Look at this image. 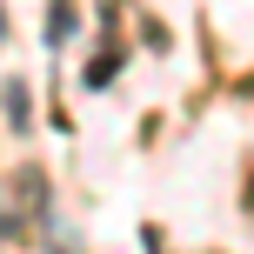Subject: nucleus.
I'll list each match as a JSON object with an SVG mask.
<instances>
[{
    "label": "nucleus",
    "mask_w": 254,
    "mask_h": 254,
    "mask_svg": "<svg viewBox=\"0 0 254 254\" xmlns=\"http://www.w3.org/2000/svg\"><path fill=\"white\" fill-rule=\"evenodd\" d=\"M0 107H7V127H13V134H27V121H34V101H27V80H7V87H0Z\"/></svg>",
    "instance_id": "nucleus-1"
},
{
    "label": "nucleus",
    "mask_w": 254,
    "mask_h": 254,
    "mask_svg": "<svg viewBox=\"0 0 254 254\" xmlns=\"http://www.w3.org/2000/svg\"><path fill=\"white\" fill-rule=\"evenodd\" d=\"M7 234H13V221H7V207H0V241H7Z\"/></svg>",
    "instance_id": "nucleus-2"
},
{
    "label": "nucleus",
    "mask_w": 254,
    "mask_h": 254,
    "mask_svg": "<svg viewBox=\"0 0 254 254\" xmlns=\"http://www.w3.org/2000/svg\"><path fill=\"white\" fill-rule=\"evenodd\" d=\"M0 40H7V7H0Z\"/></svg>",
    "instance_id": "nucleus-3"
}]
</instances>
